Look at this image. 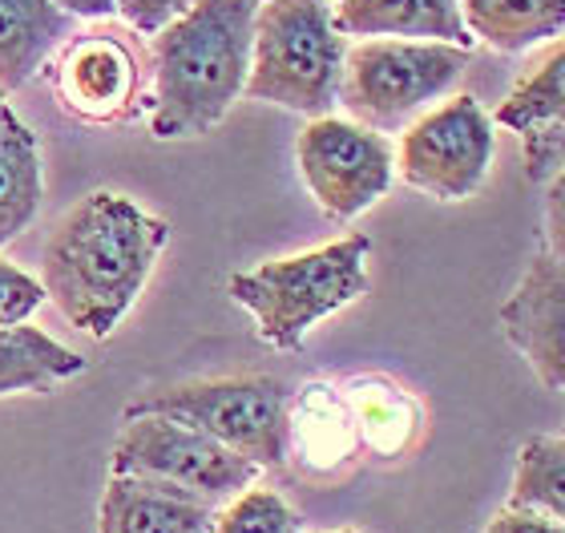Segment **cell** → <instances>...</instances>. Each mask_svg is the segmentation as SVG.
I'll use <instances>...</instances> for the list:
<instances>
[{"label":"cell","instance_id":"1","mask_svg":"<svg viewBox=\"0 0 565 533\" xmlns=\"http://www.w3.org/2000/svg\"><path fill=\"white\" fill-rule=\"evenodd\" d=\"M166 243V218L146 214L118 190H94L49 231L36 279L77 332L106 340L138 303Z\"/></svg>","mask_w":565,"mask_h":533},{"label":"cell","instance_id":"2","mask_svg":"<svg viewBox=\"0 0 565 533\" xmlns=\"http://www.w3.org/2000/svg\"><path fill=\"white\" fill-rule=\"evenodd\" d=\"M255 12V0H194L153 33V138H202L235 109L247 94Z\"/></svg>","mask_w":565,"mask_h":533},{"label":"cell","instance_id":"3","mask_svg":"<svg viewBox=\"0 0 565 533\" xmlns=\"http://www.w3.org/2000/svg\"><path fill=\"white\" fill-rule=\"evenodd\" d=\"M367 255L372 238L343 235L316 250L235 271L226 291L238 308L250 311L263 344L275 352H299L319 320L367 296Z\"/></svg>","mask_w":565,"mask_h":533},{"label":"cell","instance_id":"4","mask_svg":"<svg viewBox=\"0 0 565 533\" xmlns=\"http://www.w3.org/2000/svg\"><path fill=\"white\" fill-rule=\"evenodd\" d=\"M348 36L331 0H263L255 12L247 97L323 118L340 106Z\"/></svg>","mask_w":565,"mask_h":533},{"label":"cell","instance_id":"5","mask_svg":"<svg viewBox=\"0 0 565 533\" xmlns=\"http://www.w3.org/2000/svg\"><path fill=\"white\" fill-rule=\"evenodd\" d=\"M472 49L445 41H401V36H360L348 45L340 82V106L348 118L376 134H401L424 109L445 102Z\"/></svg>","mask_w":565,"mask_h":533},{"label":"cell","instance_id":"6","mask_svg":"<svg viewBox=\"0 0 565 533\" xmlns=\"http://www.w3.org/2000/svg\"><path fill=\"white\" fill-rule=\"evenodd\" d=\"M126 413L174 416L259 469H279L291 449V392L275 376L186 380L146 392Z\"/></svg>","mask_w":565,"mask_h":533},{"label":"cell","instance_id":"7","mask_svg":"<svg viewBox=\"0 0 565 533\" xmlns=\"http://www.w3.org/2000/svg\"><path fill=\"white\" fill-rule=\"evenodd\" d=\"M109 473L150 477L162 486H174L206 505H226L247 486L259 481V465L238 457L235 449L218 445L202 428L182 425L162 413H126L118 440H114V461Z\"/></svg>","mask_w":565,"mask_h":533},{"label":"cell","instance_id":"8","mask_svg":"<svg viewBox=\"0 0 565 533\" xmlns=\"http://www.w3.org/2000/svg\"><path fill=\"white\" fill-rule=\"evenodd\" d=\"M497 158V121L472 94H457L424 109L401 130L396 174L436 202L477 194Z\"/></svg>","mask_w":565,"mask_h":533},{"label":"cell","instance_id":"9","mask_svg":"<svg viewBox=\"0 0 565 533\" xmlns=\"http://www.w3.org/2000/svg\"><path fill=\"white\" fill-rule=\"evenodd\" d=\"M295 162L319 211L335 223H348L388 194L396 178V146L388 134L367 130L352 118L323 114L299 130Z\"/></svg>","mask_w":565,"mask_h":533},{"label":"cell","instance_id":"10","mask_svg":"<svg viewBox=\"0 0 565 533\" xmlns=\"http://www.w3.org/2000/svg\"><path fill=\"white\" fill-rule=\"evenodd\" d=\"M505 340L525 355L545 388H565V263L537 250L501 303Z\"/></svg>","mask_w":565,"mask_h":533},{"label":"cell","instance_id":"11","mask_svg":"<svg viewBox=\"0 0 565 533\" xmlns=\"http://www.w3.org/2000/svg\"><path fill=\"white\" fill-rule=\"evenodd\" d=\"M493 121L521 134L533 178L565 167V36L509 89Z\"/></svg>","mask_w":565,"mask_h":533},{"label":"cell","instance_id":"12","mask_svg":"<svg viewBox=\"0 0 565 533\" xmlns=\"http://www.w3.org/2000/svg\"><path fill=\"white\" fill-rule=\"evenodd\" d=\"M97 533H214V505L134 473H109Z\"/></svg>","mask_w":565,"mask_h":533},{"label":"cell","instance_id":"13","mask_svg":"<svg viewBox=\"0 0 565 533\" xmlns=\"http://www.w3.org/2000/svg\"><path fill=\"white\" fill-rule=\"evenodd\" d=\"M138 65L130 49L109 41V36H85L70 49L65 73H61V94L65 106L82 118L109 121L134 102Z\"/></svg>","mask_w":565,"mask_h":533},{"label":"cell","instance_id":"14","mask_svg":"<svg viewBox=\"0 0 565 533\" xmlns=\"http://www.w3.org/2000/svg\"><path fill=\"white\" fill-rule=\"evenodd\" d=\"M335 24L343 36H401L472 49L460 0H340Z\"/></svg>","mask_w":565,"mask_h":533},{"label":"cell","instance_id":"15","mask_svg":"<svg viewBox=\"0 0 565 533\" xmlns=\"http://www.w3.org/2000/svg\"><path fill=\"white\" fill-rule=\"evenodd\" d=\"M73 17L53 0H0V85L21 89L70 36Z\"/></svg>","mask_w":565,"mask_h":533},{"label":"cell","instance_id":"16","mask_svg":"<svg viewBox=\"0 0 565 533\" xmlns=\"http://www.w3.org/2000/svg\"><path fill=\"white\" fill-rule=\"evenodd\" d=\"M45 174L33 126H24L9 106L0 114V247L29 231L41 214Z\"/></svg>","mask_w":565,"mask_h":533},{"label":"cell","instance_id":"17","mask_svg":"<svg viewBox=\"0 0 565 533\" xmlns=\"http://www.w3.org/2000/svg\"><path fill=\"white\" fill-rule=\"evenodd\" d=\"M89 360L65 348L49 332L33 328V320L0 328V396L21 392H53L65 380L82 376Z\"/></svg>","mask_w":565,"mask_h":533},{"label":"cell","instance_id":"18","mask_svg":"<svg viewBox=\"0 0 565 533\" xmlns=\"http://www.w3.org/2000/svg\"><path fill=\"white\" fill-rule=\"evenodd\" d=\"M460 17L472 41L497 53H525L565 36V0H460Z\"/></svg>","mask_w":565,"mask_h":533},{"label":"cell","instance_id":"19","mask_svg":"<svg viewBox=\"0 0 565 533\" xmlns=\"http://www.w3.org/2000/svg\"><path fill=\"white\" fill-rule=\"evenodd\" d=\"M509 505H525L565 525V433L530 437L521 445Z\"/></svg>","mask_w":565,"mask_h":533},{"label":"cell","instance_id":"20","mask_svg":"<svg viewBox=\"0 0 565 533\" xmlns=\"http://www.w3.org/2000/svg\"><path fill=\"white\" fill-rule=\"evenodd\" d=\"M214 533H303V518L275 489L247 486L214 510Z\"/></svg>","mask_w":565,"mask_h":533},{"label":"cell","instance_id":"21","mask_svg":"<svg viewBox=\"0 0 565 533\" xmlns=\"http://www.w3.org/2000/svg\"><path fill=\"white\" fill-rule=\"evenodd\" d=\"M41 303H45V287H41V279L21 271L17 263L0 259V328L33 320Z\"/></svg>","mask_w":565,"mask_h":533},{"label":"cell","instance_id":"22","mask_svg":"<svg viewBox=\"0 0 565 533\" xmlns=\"http://www.w3.org/2000/svg\"><path fill=\"white\" fill-rule=\"evenodd\" d=\"M190 4L194 0H118V17H126V24L138 29V33L153 36L162 33L174 17H182Z\"/></svg>","mask_w":565,"mask_h":533},{"label":"cell","instance_id":"23","mask_svg":"<svg viewBox=\"0 0 565 533\" xmlns=\"http://www.w3.org/2000/svg\"><path fill=\"white\" fill-rule=\"evenodd\" d=\"M545 250L565 263V167L545 190Z\"/></svg>","mask_w":565,"mask_h":533},{"label":"cell","instance_id":"24","mask_svg":"<svg viewBox=\"0 0 565 533\" xmlns=\"http://www.w3.org/2000/svg\"><path fill=\"white\" fill-rule=\"evenodd\" d=\"M484 533H565V525L537 510H525V505H505L493 522L484 525Z\"/></svg>","mask_w":565,"mask_h":533},{"label":"cell","instance_id":"25","mask_svg":"<svg viewBox=\"0 0 565 533\" xmlns=\"http://www.w3.org/2000/svg\"><path fill=\"white\" fill-rule=\"evenodd\" d=\"M53 4L70 17H85V21H102V17L118 12V0H53Z\"/></svg>","mask_w":565,"mask_h":533},{"label":"cell","instance_id":"26","mask_svg":"<svg viewBox=\"0 0 565 533\" xmlns=\"http://www.w3.org/2000/svg\"><path fill=\"white\" fill-rule=\"evenodd\" d=\"M4 97H9V89H4V85H0V114H4V106H9V102H4Z\"/></svg>","mask_w":565,"mask_h":533},{"label":"cell","instance_id":"27","mask_svg":"<svg viewBox=\"0 0 565 533\" xmlns=\"http://www.w3.org/2000/svg\"><path fill=\"white\" fill-rule=\"evenodd\" d=\"M335 533H360V530H335Z\"/></svg>","mask_w":565,"mask_h":533},{"label":"cell","instance_id":"28","mask_svg":"<svg viewBox=\"0 0 565 533\" xmlns=\"http://www.w3.org/2000/svg\"><path fill=\"white\" fill-rule=\"evenodd\" d=\"M255 4H263V0H255Z\"/></svg>","mask_w":565,"mask_h":533},{"label":"cell","instance_id":"29","mask_svg":"<svg viewBox=\"0 0 565 533\" xmlns=\"http://www.w3.org/2000/svg\"><path fill=\"white\" fill-rule=\"evenodd\" d=\"M335 4H340V0H335Z\"/></svg>","mask_w":565,"mask_h":533}]
</instances>
